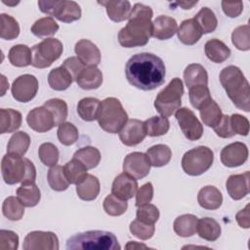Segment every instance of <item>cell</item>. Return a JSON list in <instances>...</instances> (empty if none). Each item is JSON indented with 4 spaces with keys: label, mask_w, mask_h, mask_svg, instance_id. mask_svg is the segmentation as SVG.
Returning <instances> with one entry per match:
<instances>
[{
    "label": "cell",
    "mask_w": 250,
    "mask_h": 250,
    "mask_svg": "<svg viewBox=\"0 0 250 250\" xmlns=\"http://www.w3.org/2000/svg\"><path fill=\"white\" fill-rule=\"evenodd\" d=\"M128 82L143 91H151L165 81L166 68L163 61L151 53H140L132 56L125 65Z\"/></svg>",
    "instance_id": "1"
},
{
    "label": "cell",
    "mask_w": 250,
    "mask_h": 250,
    "mask_svg": "<svg viewBox=\"0 0 250 250\" xmlns=\"http://www.w3.org/2000/svg\"><path fill=\"white\" fill-rule=\"evenodd\" d=\"M153 12L149 6L136 3L131 11L127 24L118 33V42L122 47H142L152 36L151 19Z\"/></svg>",
    "instance_id": "2"
},
{
    "label": "cell",
    "mask_w": 250,
    "mask_h": 250,
    "mask_svg": "<svg viewBox=\"0 0 250 250\" xmlns=\"http://www.w3.org/2000/svg\"><path fill=\"white\" fill-rule=\"evenodd\" d=\"M220 82L232 104L239 109L250 110V86L241 69L229 65L220 72Z\"/></svg>",
    "instance_id": "3"
},
{
    "label": "cell",
    "mask_w": 250,
    "mask_h": 250,
    "mask_svg": "<svg viewBox=\"0 0 250 250\" xmlns=\"http://www.w3.org/2000/svg\"><path fill=\"white\" fill-rule=\"evenodd\" d=\"M67 250H120L117 237L105 230H88L76 233L66 240Z\"/></svg>",
    "instance_id": "4"
},
{
    "label": "cell",
    "mask_w": 250,
    "mask_h": 250,
    "mask_svg": "<svg viewBox=\"0 0 250 250\" xmlns=\"http://www.w3.org/2000/svg\"><path fill=\"white\" fill-rule=\"evenodd\" d=\"M1 172L3 180L7 185L32 183L36 179L34 164L28 158L13 153H7L3 156Z\"/></svg>",
    "instance_id": "5"
},
{
    "label": "cell",
    "mask_w": 250,
    "mask_h": 250,
    "mask_svg": "<svg viewBox=\"0 0 250 250\" xmlns=\"http://www.w3.org/2000/svg\"><path fill=\"white\" fill-rule=\"evenodd\" d=\"M100 127L110 134L119 133L128 120V114L116 98H106L101 102L98 117Z\"/></svg>",
    "instance_id": "6"
},
{
    "label": "cell",
    "mask_w": 250,
    "mask_h": 250,
    "mask_svg": "<svg viewBox=\"0 0 250 250\" xmlns=\"http://www.w3.org/2000/svg\"><path fill=\"white\" fill-rule=\"evenodd\" d=\"M183 94V81L180 78L175 77L158 93L154 101V107L161 116L169 117L181 107Z\"/></svg>",
    "instance_id": "7"
},
{
    "label": "cell",
    "mask_w": 250,
    "mask_h": 250,
    "mask_svg": "<svg viewBox=\"0 0 250 250\" xmlns=\"http://www.w3.org/2000/svg\"><path fill=\"white\" fill-rule=\"evenodd\" d=\"M214 153L208 146H199L188 150L182 158V168L188 175L199 176L213 164Z\"/></svg>",
    "instance_id": "8"
},
{
    "label": "cell",
    "mask_w": 250,
    "mask_h": 250,
    "mask_svg": "<svg viewBox=\"0 0 250 250\" xmlns=\"http://www.w3.org/2000/svg\"><path fill=\"white\" fill-rule=\"evenodd\" d=\"M62 43L56 38H47L31 48V64L36 68L49 67L62 54Z\"/></svg>",
    "instance_id": "9"
},
{
    "label": "cell",
    "mask_w": 250,
    "mask_h": 250,
    "mask_svg": "<svg viewBox=\"0 0 250 250\" xmlns=\"http://www.w3.org/2000/svg\"><path fill=\"white\" fill-rule=\"evenodd\" d=\"M38 7L42 13L62 22H72L81 18V8L75 1H38Z\"/></svg>",
    "instance_id": "10"
},
{
    "label": "cell",
    "mask_w": 250,
    "mask_h": 250,
    "mask_svg": "<svg viewBox=\"0 0 250 250\" xmlns=\"http://www.w3.org/2000/svg\"><path fill=\"white\" fill-rule=\"evenodd\" d=\"M176 119L188 140L197 141L202 137L203 126L192 110L188 107H180L176 111Z\"/></svg>",
    "instance_id": "11"
},
{
    "label": "cell",
    "mask_w": 250,
    "mask_h": 250,
    "mask_svg": "<svg viewBox=\"0 0 250 250\" xmlns=\"http://www.w3.org/2000/svg\"><path fill=\"white\" fill-rule=\"evenodd\" d=\"M11 91L16 101L21 103L30 102L37 94L38 80L34 75L22 74L14 80Z\"/></svg>",
    "instance_id": "12"
},
{
    "label": "cell",
    "mask_w": 250,
    "mask_h": 250,
    "mask_svg": "<svg viewBox=\"0 0 250 250\" xmlns=\"http://www.w3.org/2000/svg\"><path fill=\"white\" fill-rule=\"evenodd\" d=\"M22 248L24 250H58L60 245L58 236L54 232L33 230L24 237Z\"/></svg>",
    "instance_id": "13"
},
{
    "label": "cell",
    "mask_w": 250,
    "mask_h": 250,
    "mask_svg": "<svg viewBox=\"0 0 250 250\" xmlns=\"http://www.w3.org/2000/svg\"><path fill=\"white\" fill-rule=\"evenodd\" d=\"M150 161L146 153L135 151L129 153L123 161V171L136 179L146 177L150 171Z\"/></svg>",
    "instance_id": "14"
},
{
    "label": "cell",
    "mask_w": 250,
    "mask_h": 250,
    "mask_svg": "<svg viewBox=\"0 0 250 250\" xmlns=\"http://www.w3.org/2000/svg\"><path fill=\"white\" fill-rule=\"evenodd\" d=\"M146 136L145 124L139 119H129L119 131L121 143L127 146H134L144 141Z\"/></svg>",
    "instance_id": "15"
},
{
    "label": "cell",
    "mask_w": 250,
    "mask_h": 250,
    "mask_svg": "<svg viewBox=\"0 0 250 250\" xmlns=\"http://www.w3.org/2000/svg\"><path fill=\"white\" fill-rule=\"evenodd\" d=\"M222 163L227 167H238L248 158V148L245 144L235 142L226 146L220 154Z\"/></svg>",
    "instance_id": "16"
},
{
    "label": "cell",
    "mask_w": 250,
    "mask_h": 250,
    "mask_svg": "<svg viewBox=\"0 0 250 250\" xmlns=\"http://www.w3.org/2000/svg\"><path fill=\"white\" fill-rule=\"evenodd\" d=\"M26 122L33 131L38 133L50 131L55 127L52 113L43 105L31 109L26 116Z\"/></svg>",
    "instance_id": "17"
},
{
    "label": "cell",
    "mask_w": 250,
    "mask_h": 250,
    "mask_svg": "<svg viewBox=\"0 0 250 250\" xmlns=\"http://www.w3.org/2000/svg\"><path fill=\"white\" fill-rule=\"evenodd\" d=\"M138 190V182L136 178L127 173L119 174L113 181L111 193L120 199H131Z\"/></svg>",
    "instance_id": "18"
},
{
    "label": "cell",
    "mask_w": 250,
    "mask_h": 250,
    "mask_svg": "<svg viewBox=\"0 0 250 250\" xmlns=\"http://www.w3.org/2000/svg\"><path fill=\"white\" fill-rule=\"evenodd\" d=\"M74 51L79 61L86 66H97L101 62L100 49L96 44L88 39H81L77 41Z\"/></svg>",
    "instance_id": "19"
},
{
    "label": "cell",
    "mask_w": 250,
    "mask_h": 250,
    "mask_svg": "<svg viewBox=\"0 0 250 250\" xmlns=\"http://www.w3.org/2000/svg\"><path fill=\"white\" fill-rule=\"evenodd\" d=\"M249 175L246 171L243 174L230 175L227 180V190L233 200H240L249 193Z\"/></svg>",
    "instance_id": "20"
},
{
    "label": "cell",
    "mask_w": 250,
    "mask_h": 250,
    "mask_svg": "<svg viewBox=\"0 0 250 250\" xmlns=\"http://www.w3.org/2000/svg\"><path fill=\"white\" fill-rule=\"evenodd\" d=\"M178 25L174 18L159 16L152 21V37L158 40H167L177 32Z\"/></svg>",
    "instance_id": "21"
},
{
    "label": "cell",
    "mask_w": 250,
    "mask_h": 250,
    "mask_svg": "<svg viewBox=\"0 0 250 250\" xmlns=\"http://www.w3.org/2000/svg\"><path fill=\"white\" fill-rule=\"evenodd\" d=\"M99 4L105 7L107 17L109 20L115 22L123 21L129 19L132 8L129 1H119V0H109L98 2Z\"/></svg>",
    "instance_id": "22"
},
{
    "label": "cell",
    "mask_w": 250,
    "mask_h": 250,
    "mask_svg": "<svg viewBox=\"0 0 250 250\" xmlns=\"http://www.w3.org/2000/svg\"><path fill=\"white\" fill-rule=\"evenodd\" d=\"M197 201L200 207L206 210H216L223 203L222 192L214 186H205L198 191Z\"/></svg>",
    "instance_id": "23"
},
{
    "label": "cell",
    "mask_w": 250,
    "mask_h": 250,
    "mask_svg": "<svg viewBox=\"0 0 250 250\" xmlns=\"http://www.w3.org/2000/svg\"><path fill=\"white\" fill-rule=\"evenodd\" d=\"M202 34L200 27L193 18L183 21L177 29L178 38L185 45H194L199 41Z\"/></svg>",
    "instance_id": "24"
},
{
    "label": "cell",
    "mask_w": 250,
    "mask_h": 250,
    "mask_svg": "<svg viewBox=\"0 0 250 250\" xmlns=\"http://www.w3.org/2000/svg\"><path fill=\"white\" fill-rule=\"evenodd\" d=\"M100 188L99 179L94 175L87 174L84 179L76 185V193L82 200L92 201L98 197Z\"/></svg>",
    "instance_id": "25"
},
{
    "label": "cell",
    "mask_w": 250,
    "mask_h": 250,
    "mask_svg": "<svg viewBox=\"0 0 250 250\" xmlns=\"http://www.w3.org/2000/svg\"><path fill=\"white\" fill-rule=\"evenodd\" d=\"M76 83L83 90L98 89L103 83V73L97 66H85L78 75Z\"/></svg>",
    "instance_id": "26"
},
{
    "label": "cell",
    "mask_w": 250,
    "mask_h": 250,
    "mask_svg": "<svg viewBox=\"0 0 250 250\" xmlns=\"http://www.w3.org/2000/svg\"><path fill=\"white\" fill-rule=\"evenodd\" d=\"M204 51L206 57L213 62L222 63L230 56L229 48L221 40L213 38L205 43Z\"/></svg>",
    "instance_id": "27"
},
{
    "label": "cell",
    "mask_w": 250,
    "mask_h": 250,
    "mask_svg": "<svg viewBox=\"0 0 250 250\" xmlns=\"http://www.w3.org/2000/svg\"><path fill=\"white\" fill-rule=\"evenodd\" d=\"M184 80L188 89L208 84V73L203 65L199 63L188 64L184 71Z\"/></svg>",
    "instance_id": "28"
},
{
    "label": "cell",
    "mask_w": 250,
    "mask_h": 250,
    "mask_svg": "<svg viewBox=\"0 0 250 250\" xmlns=\"http://www.w3.org/2000/svg\"><path fill=\"white\" fill-rule=\"evenodd\" d=\"M22 121L21 113L12 108L0 109V133H13L17 131Z\"/></svg>",
    "instance_id": "29"
},
{
    "label": "cell",
    "mask_w": 250,
    "mask_h": 250,
    "mask_svg": "<svg viewBox=\"0 0 250 250\" xmlns=\"http://www.w3.org/2000/svg\"><path fill=\"white\" fill-rule=\"evenodd\" d=\"M16 192L17 197L24 207L36 206L41 198L40 189L34 182L21 184V186L17 188Z\"/></svg>",
    "instance_id": "30"
},
{
    "label": "cell",
    "mask_w": 250,
    "mask_h": 250,
    "mask_svg": "<svg viewBox=\"0 0 250 250\" xmlns=\"http://www.w3.org/2000/svg\"><path fill=\"white\" fill-rule=\"evenodd\" d=\"M198 218L192 214H184L175 219L173 224L174 231L182 237L192 236L197 229Z\"/></svg>",
    "instance_id": "31"
},
{
    "label": "cell",
    "mask_w": 250,
    "mask_h": 250,
    "mask_svg": "<svg viewBox=\"0 0 250 250\" xmlns=\"http://www.w3.org/2000/svg\"><path fill=\"white\" fill-rule=\"evenodd\" d=\"M73 82L71 74L62 66L56 67L49 72L48 83L49 86L56 91L66 90Z\"/></svg>",
    "instance_id": "32"
},
{
    "label": "cell",
    "mask_w": 250,
    "mask_h": 250,
    "mask_svg": "<svg viewBox=\"0 0 250 250\" xmlns=\"http://www.w3.org/2000/svg\"><path fill=\"white\" fill-rule=\"evenodd\" d=\"M221 231V226L215 219L204 217L198 220L196 232L201 238L207 241H216L220 237Z\"/></svg>",
    "instance_id": "33"
},
{
    "label": "cell",
    "mask_w": 250,
    "mask_h": 250,
    "mask_svg": "<svg viewBox=\"0 0 250 250\" xmlns=\"http://www.w3.org/2000/svg\"><path fill=\"white\" fill-rule=\"evenodd\" d=\"M100 105V100L92 97L84 98L78 102L77 113L84 121H94L98 117Z\"/></svg>",
    "instance_id": "34"
},
{
    "label": "cell",
    "mask_w": 250,
    "mask_h": 250,
    "mask_svg": "<svg viewBox=\"0 0 250 250\" xmlns=\"http://www.w3.org/2000/svg\"><path fill=\"white\" fill-rule=\"evenodd\" d=\"M10 62L17 67H24L31 64L32 54L28 46L18 44L13 46L8 54Z\"/></svg>",
    "instance_id": "35"
},
{
    "label": "cell",
    "mask_w": 250,
    "mask_h": 250,
    "mask_svg": "<svg viewBox=\"0 0 250 250\" xmlns=\"http://www.w3.org/2000/svg\"><path fill=\"white\" fill-rule=\"evenodd\" d=\"M199 114L204 125L214 128L221 121L223 113L218 104L211 99L200 109Z\"/></svg>",
    "instance_id": "36"
},
{
    "label": "cell",
    "mask_w": 250,
    "mask_h": 250,
    "mask_svg": "<svg viewBox=\"0 0 250 250\" xmlns=\"http://www.w3.org/2000/svg\"><path fill=\"white\" fill-rule=\"evenodd\" d=\"M146 155L153 167H162L167 165L172 157V151L166 145H155L146 150Z\"/></svg>",
    "instance_id": "37"
},
{
    "label": "cell",
    "mask_w": 250,
    "mask_h": 250,
    "mask_svg": "<svg viewBox=\"0 0 250 250\" xmlns=\"http://www.w3.org/2000/svg\"><path fill=\"white\" fill-rule=\"evenodd\" d=\"M30 145V137L23 131H19L13 134L7 146V153H13L23 156Z\"/></svg>",
    "instance_id": "38"
},
{
    "label": "cell",
    "mask_w": 250,
    "mask_h": 250,
    "mask_svg": "<svg viewBox=\"0 0 250 250\" xmlns=\"http://www.w3.org/2000/svg\"><path fill=\"white\" fill-rule=\"evenodd\" d=\"M73 158L79 160L87 170L96 168L101 161V152L97 147L84 146L79 148L73 154Z\"/></svg>",
    "instance_id": "39"
},
{
    "label": "cell",
    "mask_w": 250,
    "mask_h": 250,
    "mask_svg": "<svg viewBox=\"0 0 250 250\" xmlns=\"http://www.w3.org/2000/svg\"><path fill=\"white\" fill-rule=\"evenodd\" d=\"M193 20L196 21L203 34L213 32L218 25V20L214 12L208 7L201 8L200 11L193 17Z\"/></svg>",
    "instance_id": "40"
},
{
    "label": "cell",
    "mask_w": 250,
    "mask_h": 250,
    "mask_svg": "<svg viewBox=\"0 0 250 250\" xmlns=\"http://www.w3.org/2000/svg\"><path fill=\"white\" fill-rule=\"evenodd\" d=\"M30 30L39 38L52 36L59 30V24L53 18L44 17L37 20L31 26Z\"/></svg>",
    "instance_id": "41"
},
{
    "label": "cell",
    "mask_w": 250,
    "mask_h": 250,
    "mask_svg": "<svg viewBox=\"0 0 250 250\" xmlns=\"http://www.w3.org/2000/svg\"><path fill=\"white\" fill-rule=\"evenodd\" d=\"M47 179L50 188L56 191L65 190L69 186V182L65 177L63 167L61 165L52 166L48 171Z\"/></svg>",
    "instance_id": "42"
},
{
    "label": "cell",
    "mask_w": 250,
    "mask_h": 250,
    "mask_svg": "<svg viewBox=\"0 0 250 250\" xmlns=\"http://www.w3.org/2000/svg\"><path fill=\"white\" fill-rule=\"evenodd\" d=\"M43 106H45L53 115L55 126H60L67 117L68 109L67 104L63 100L61 99H51L44 103Z\"/></svg>",
    "instance_id": "43"
},
{
    "label": "cell",
    "mask_w": 250,
    "mask_h": 250,
    "mask_svg": "<svg viewBox=\"0 0 250 250\" xmlns=\"http://www.w3.org/2000/svg\"><path fill=\"white\" fill-rule=\"evenodd\" d=\"M145 129L146 135L150 137H159L165 135L170 128V123L167 117L153 116L146 119L145 122Z\"/></svg>",
    "instance_id": "44"
},
{
    "label": "cell",
    "mask_w": 250,
    "mask_h": 250,
    "mask_svg": "<svg viewBox=\"0 0 250 250\" xmlns=\"http://www.w3.org/2000/svg\"><path fill=\"white\" fill-rule=\"evenodd\" d=\"M3 215L10 221H19L24 214V206L18 197H7L2 205Z\"/></svg>",
    "instance_id": "45"
},
{
    "label": "cell",
    "mask_w": 250,
    "mask_h": 250,
    "mask_svg": "<svg viewBox=\"0 0 250 250\" xmlns=\"http://www.w3.org/2000/svg\"><path fill=\"white\" fill-rule=\"evenodd\" d=\"M65 177L69 184L77 185L88 174L87 168L77 159L72 158L63 166Z\"/></svg>",
    "instance_id": "46"
},
{
    "label": "cell",
    "mask_w": 250,
    "mask_h": 250,
    "mask_svg": "<svg viewBox=\"0 0 250 250\" xmlns=\"http://www.w3.org/2000/svg\"><path fill=\"white\" fill-rule=\"evenodd\" d=\"M0 37L5 40L16 39L20 34V25L15 18L7 14H1Z\"/></svg>",
    "instance_id": "47"
},
{
    "label": "cell",
    "mask_w": 250,
    "mask_h": 250,
    "mask_svg": "<svg viewBox=\"0 0 250 250\" xmlns=\"http://www.w3.org/2000/svg\"><path fill=\"white\" fill-rule=\"evenodd\" d=\"M104 210L105 213L109 216H121L124 214L128 208V203L127 200H123L115 196L113 193L108 194L103 203Z\"/></svg>",
    "instance_id": "48"
},
{
    "label": "cell",
    "mask_w": 250,
    "mask_h": 250,
    "mask_svg": "<svg viewBox=\"0 0 250 250\" xmlns=\"http://www.w3.org/2000/svg\"><path fill=\"white\" fill-rule=\"evenodd\" d=\"M188 94H189V102H190L191 105L198 110L207 102H209L212 99L207 85L194 86V87L188 89Z\"/></svg>",
    "instance_id": "49"
},
{
    "label": "cell",
    "mask_w": 250,
    "mask_h": 250,
    "mask_svg": "<svg viewBox=\"0 0 250 250\" xmlns=\"http://www.w3.org/2000/svg\"><path fill=\"white\" fill-rule=\"evenodd\" d=\"M231 42L240 51L250 49V28L248 24L237 26L231 33Z\"/></svg>",
    "instance_id": "50"
},
{
    "label": "cell",
    "mask_w": 250,
    "mask_h": 250,
    "mask_svg": "<svg viewBox=\"0 0 250 250\" xmlns=\"http://www.w3.org/2000/svg\"><path fill=\"white\" fill-rule=\"evenodd\" d=\"M57 135L62 145L71 146L78 140V129L70 122H63L59 126Z\"/></svg>",
    "instance_id": "51"
},
{
    "label": "cell",
    "mask_w": 250,
    "mask_h": 250,
    "mask_svg": "<svg viewBox=\"0 0 250 250\" xmlns=\"http://www.w3.org/2000/svg\"><path fill=\"white\" fill-rule=\"evenodd\" d=\"M38 156L44 165L52 167L59 161V149L52 143H44L38 148Z\"/></svg>",
    "instance_id": "52"
},
{
    "label": "cell",
    "mask_w": 250,
    "mask_h": 250,
    "mask_svg": "<svg viewBox=\"0 0 250 250\" xmlns=\"http://www.w3.org/2000/svg\"><path fill=\"white\" fill-rule=\"evenodd\" d=\"M159 210L153 204H144L138 207L136 213V219L141 222L154 225L159 219Z\"/></svg>",
    "instance_id": "53"
},
{
    "label": "cell",
    "mask_w": 250,
    "mask_h": 250,
    "mask_svg": "<svg viewBox=\"0 0 250 250\" xmlns=\"http://www.w3.org/2000/svg\"><path fill=\"white\" fill-rule=\"evenodd\" d=\"M129 229L133 235H135L136 237H138L142 240H146V239L151 238L153 236L154 230H155L154 225L141 222L138 219L131 222Z\"/></svg>",
    "instance_id": "54"
},
{
    "label": "cell",
    "mask_w": 250,
    "mask_h": 250,
    "mask_svg": "<svg viewBox=\"0 0 250 250\" xmlns=\"http://www.w3.org/2000/svg\"><path fill=\"white\" fill-rule=\"evenodd\" d=\"M19 247V236L13 230H0V249L1 250H17Z\"/></svg>",
    "instance_id": "55"
},
{
    "label": "cell",
    "mask_w": 250,
    "mask_h": 250,
    "mask_svg": "<svg viewBox=\"0 0 250 250\" xmlns=\"http://www.w3.org/2000/svg\"><path fill=\"white\" fill-rule=\"evenodd\" d=\"M230 125L234 134H238L240 136H247L249 133V121L248 119L238 113H234L229 116Z\"/></svg>",
    "instance_id": "56"
},
{
    "label": "cell",
    "mask_w": 250,
    "mask_h": 250,
    "mask_svg": "<svg viewBox=\"0 0 250 250\" xmlns=\"http://www.w3.org/2000/svg\"><path fill=\"white\" fill-rule=\"evenodd\" d=\"M153 197V187L151 183L143 185L136 192V206L139 207L144 204H147Z\"/></svg>",
    "instance_id": "57"
},
{
    "label": "cell",
    "mask_w": 250,
    "mask_h": 250,
    "mask_svg": "<svg viewBox=\"0 0 250 250\" xmlns=\"http://www.w3.org/2000/svg\"><path fill=\"white\" fill-rule=\"evenodd\" d=\"M213 129H214L215 133L217 134V136H219L220 138L227 139V138H231L235 135L234 132L232 131V128L230 125L229 116L227 114L226 115L223 114L221 121Z\"/></svg>",
    "instance_id": "58"
},
{
    "label": "cell",
    "mask_w": 250,
    "mask_h": 250,
    "mask_svg": "<svg viewBox=\"0 0 250 250\" xmlns=\"http://www.w3.org/2000/svg\"><path fill=\"white\" fill-rule=\"evenodd\" d=\"M62 65L71 74V76L73 78V81L77 80L78 75L83 70V68L86 66L79 61V59L77 57L67 58L66 60L63 61Z\"/></svg>",
    "instance_id": "59"
},
{
    "label": "cell",
    "mask_w": 250,
    "mask_h": 250,
    "mask_svg": "<svg viewBox=\"0 0 250 250\" xmlns=\"http://www.w3.org/2000/svg\"><path fill=\"white\" fill-rule=\"evenodd\" d=\"M222 9L229 18H236L243 11L242 1H222Z\"/></svg>",
    "instance_id": "60"
},
{
    "label": "cell",
    "mask_w": 250,
    "mask_h": 250,
    "mask_svg": "<svg viewBox=\"0 0 250 250\" xmlns=\"http://www.w3.org/2000/svg\"><path fill=\"white\" fill-rule=\"evenodd\" d=\"M249 208L250 205L247 204L244 209L238 211L235 215V219L239 227L243 229H249L250 228V214H249Z\"/></svg>",
    "instance_id": "61"
},
{
    "label": "cell",
    "mask_w": 250,
    "mask_h": 250,
    "mask_svg": "<svg viewBox=\"0 0 250 250\" xmlns=\"http://www.w3.org/2000/svg\"><path fill=\"white\" fill-rule=\"evenodd\" d=\"M125 248L126 249H137V248H145V249H146V248H149V247L145 245V244H143V243H139L137 241H129L126 244Z\"/></svg>",
    "instance_id": "62"
},
{
    "label": "cell",
    "mask_w": 250,
    "mask_h": 250,
    "mask_svg": "<svg viewBox=\"0 0 250 250\" xmlns=\"http://www.w3.org/2000/svg\"><path fill=\"white\" fill-rule=\"evenodd\" d=\"M197 1H192V2H187V1H183V2H177L176 4L181 6L182 9L184 10H188V9H191L194 5H196Z\"/></svg>",
    "instance_id": "63"
},
{
    "label": "cell",
    "mask_w": 250,
    "mask_h": 250,
    "mask_svg": "<svg viewBox=\"0 0 250 250\" xmlns=\"http://www.w3.org/2000/svg\"><path fill=\"white\" fill-rule=\"evenodd\" d=\"M2 2L4 3V4H6V5H8V6H16V5H18L20 2L18 1V2H6V1H4V0H2Z\"/></svg>",
    "instance_id": "64"
}]
</instances>
